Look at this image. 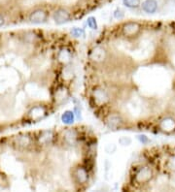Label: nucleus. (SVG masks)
<instances>
[{
  "label": "nucleus",
  "instance_id": "obj_2",
  "mask_svg": "<svg viewBox=\"0 0 175 192\" xmlns=\"http://www.w3.org/2000/svg\"><path fill=\"white\" fill-rule=\"evenodd\" d=\"M142 10L147 14H154L158 10L157 0H145L141 5Z\"/></svg>",
  "mask_w": 175,
  "mask_h": 192
},
{
  "label": "nucleus",
  "instance_id": "obj_5",
  "mask_svg": "<svg viewBox=\"0 0 175 192\" xmlns=\"http://www.w3.org/2000/svg\"><path fill=\"white\" fill-rule=\"evenodd\" d=\"M138 30H139V25L136 22H129V23H126L124 27L125 34L130 35V36L134 35Z\"/></svg>",
  "mask_w": 175,
  "mask_h": 192
},
{
  "label": "nucleus",
  "instance_id": "obj_12",
  "mask_svg": "<svg viewBox=\"0 0 175 192\" xmlns=\"http://www.w3.org/2000/svg\"><path fill=\"white\" fill-rule=\"evenodd\" d=\"M75 139H76V134L74 131L69 130L66 132V134H65V140L66 141H68L69 143H72V142H74Z\"/></svg>",
  "mask_w": 175,
  "mask_h": 192
},
{
  "label": "nucleus",
  "instance_id": "obj_16",
  "mask_svg": "<svg viewBox=\"0 0 175 192\" xmlns=\"http://www.w3.org/2000/svg\"><path fill=\"white\" fill-rule=\"evenodd\" d=\"M121 139L125 141V143H123V144H122V146H129V145H130V144L131 143V140H130V138H126V137H123V138H121Z\"/></svg>",
  "mask_w": 175,
  "mask_h": 192
},
{
  "label": "nucleus",
  "instance_id": "obj_17",
  "mask_svg": "<svg viewBox=\"0 0 175 192\" xmlns=\"http://www.w3.org/2000/svg\"><path fill=\"white\" fill-rule=\"evenodd\" d=\"M169 163L171 164V168H172V169H174V170H175V158H174V159H172V160H170Z\"/></svg>",
  "mask_w": 175,
  "mask_h": 192
},
{
  "label": "nucleus",
  "instance_id": "obj_7",
  "mask_svg": "<svg viewBox=\"0 0 175 192\" xmlns=\"http://www.w3.org/2000/svg\"><path fill=\"white\" fill-rule=\"evenodd\" d=\"M76 177H77L79 181L84 183L88 180V173L84 168H79V169L77 170V173H76Z\"/></svg>",
  "mask_w": 175,
  "mask_h": 192
},
{
  "label": "nucleus",
  "instance_id": "obj_3",
  "mask_svg": "<svg viewBox=\"0 0 175 192\" xmlns=\"http://www.w3.org/2000/svg\"><path fill=\"white\" fill-rule=\"evenodd\" d=\"M47 18V14L43 10H36L32 12L29 16V20L33 23H40L43 22Z\"/></svg>",
  "mask_w": 175,
  "mask_h": 192
},
{
  "label": "nucleus",
  "instance_id": "obj_15",
  "mask_svg": "<svg viewBox=\"0 0 175 192\" xmlns=\"http://www.w3.org/2000/svg\"><path fill=\"white\" fill-rule=\"evenodd\" d=\"M138 139H139V141H140L142 144H146V143L149 142V139L146 137L145 135H139V136H138Z\"/></svg>",
  "mask_w": 175,
  "mask_h": 192
},
{
  "label": "nucleus",
  "instance_id": "obj_4",
  "mask_svg": "<svg viewBox=\"0 0 175 192\" xmlns=\"http://www.w3.org/2000/svg\"><path fill=\"white\" fill-rule=\"evenodd\" d=\"M151 177H152V171H151L150 168H148V167L142 168L137 174V179L142 182L148 181L151 179Z\"/></svg>",
  "mask_w": 175,
  "mask_h": 192
},
{
  "label": "nucleus",
  "instance_id": "obj_18",
  "mask_svg": "<svg viewBox=\"0 0 175 192\" xmlns=\"http://www.w3.org/2000/svg\"><path fill=\"white\" fill-rule=\"evenodd\" d=\"M4 25V19H3V17L1 15H0V27H1L2 25Z\"/></svg>",
  "mask_w": 175,
  "mask_h": 192
},
{
  "label": "nucleus",
  "instance_id": "obj_1",
  "mask_svg": "<svg viewBox=\"0 0 175 192\" xmlns=\"http://www.w3.org/2000/svg\"><path fill=\"white\" fill-rule=\"evenodd\" d=\"M70 19V14L65 9H58L54 14V20L58 25H62L66 21H68Z\"/></svg>",
  "mask_w": 175,
  "mask_h": 192
},
{
  "label": "nucleus",
  "instance_id": "obj_11",
  "mask_svg": "<svg viewBox=\"0 0 175 192\" xmlns=\"http://www.w3.org/2000/svg\"><path fill=\"white\" fill-rule=\"evenodd\" d=\"M71 34H72L74 37H83L85 35V31L82 28L74 27L72 30H71Z\"/></svg>",
  "mask_w": 175,
  "mask_h": 192
},
{
  "label": "nucleus",
  "instance_id": "obj_8",
  "mask_svg": "<svg viewBox=\"0 0 175 192\" xmlns=\"http://www.w3.org/2000/svg\"><path fill=\"white\" fill-rule=\"evenodd\" d=\"M123 3L125 7L134 9V8H138L140 6V0H123Z\"/></svg>",
  "mask_w": 175,
  "mask_h": 192
},
{
  "label": "nucleus",
  "instance_id": "obj_13",
  "mask_svg": "<svg viewBox=\"0 0 175 192\" xmlns=\"http://www.w3.org/2000/svg\"><path fill=\"white\" fill-rule=\"evenodd\" d=\"M124 16H125V13L121 10V9H117L115 12H114V17L118 20H121L124 18Z\"/></svg>",
  "mask_w": 175,
  "mask_h": 192
},
{
  "label": "nucleus",
  "instance_id": "obj_6",
  "mask_svg": "<svg viewBox=\"0 0 175 192\" xmlns=\"http://www.w3.org/2000/svg\"><path fill=\"white\" fill-rule=\"evenodd\" d=\"M74 113L71 111H66L61 116V121L65 124H71L74 122Z\"/></svg>",
  "mask_w": 175,
  "mask_h": 192
},
{
  "label": "nucleus",
  "instance_id": "obj_10",
  "mask_svg": "<svg viewBox=\"0 0 175 192\" xmlns=\"http://www.w3.org/2000/svg\"><path fill=\"white\" fill-rule=\"evenodd\" d=\"M87 25H88V26H89L90 28H92V29H97V20H95V18H93V17L88 18V20H87Z\"/></svg>",
  "mask_w": 175,
  "mask_h": 192
},
{
  "label": "nucleus",
  "instance_id": "obj_14",
  "mask_svg": "<svg viewBox=\"0 0 175 192\" xmlns=\"http://www.w3.org/2000/svg\"><path fill=\"white\" fill-rule=\"evenodd\" d=\"M29 144V139L27 137H21L19 139V145L20 146H27Z\"/></svg>",
  "mask_w": 175,
  "mask_h": 192
},
{
  "label": "nucleus",
  "instance_id": "obj_9",
  "mask_svg": "<svg viewBox=\"0 0 175 192\" xmlns=\"http://www.w3.org/2000/svg\"><path fill=\"white\" fill-rule=\"evenodd\" d=\"M163 124H164L163 126L164 130H172L175 127L174 121H171V119H165V121H163Z\"/></svg>",
  "mask_w": 175,
  "mask_h": 192
}]
</instances>
